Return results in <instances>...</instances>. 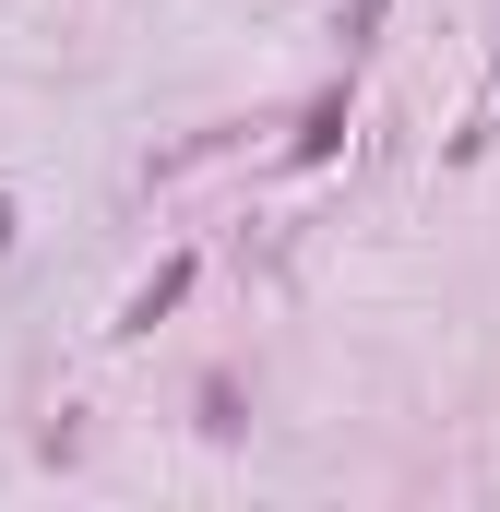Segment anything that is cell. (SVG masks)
Segmentation results:
<instances>
[{
    "instance_id": "6da1fadb",
    "label": "cell",
    "mask_w": 500,
    "mask_h": 512,
    "mask_svg": "<svg viewBox=\"0 0 500 512\" xmlns=\"http://www.w3.org/2000/svg\"><path fill=\"white\" fill-rule=\"evenodd\" d=\"M191 274H203V262H191V251H167V262H155V274H143V286H131V310H120V334H155V322H167V310H179V298H191Z\"/></svg>"
},
{
    "instance_id": "7a4b0ae2",
    "label": "cell",
    "mask_w": 500,
    "mask_h": 512,
    "mask_svg": "<svg viewBox=\"0 0 500 512\" xmlns=\"http://www.w3.org/2000/svg\"><path fill=\"white\" fill-rule=\"evenodd\" d=\"M346 108H358L346 84H322V96H310V120H298V155H310V167H322V155L346 143Z\"/></svg>"
},
{
    "instance_id": "3957f363",
    "label": "cell",
    "mask_w": 500,
    "mask_h": 512,
    "mask_svg": "<svg viewBox=\"0 0 500 512\" xmlns=\"http://www.w3.org/2000/svg\"><path fill=\"white\" fill-rule=\"evenodd\" d=\"M381 12H393V0H358V12H346V60L370 48V24H381Z\"/></svg>"
}]
</instances>
